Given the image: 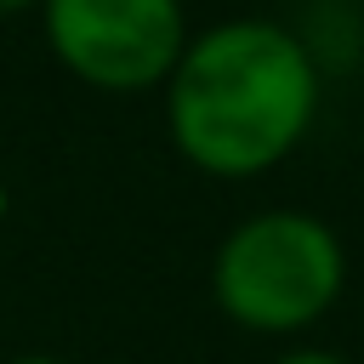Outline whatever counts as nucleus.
Listing matches in <instances>:
<instances>
[{"label": "nucleus", "instance_id": "obj_2", "mask_svg": "<svg viewBox=\"0 0 364 364\" xmlns=\"http://www.w3.org/2000/svg\"><path fill=\"white\" fill-rule=\"evenodd\" d=\"M341 239L307 210H262L239 222L210 262L216 307L262 336H290L324 318L341 296Z\"/></svg>", "mask_w": 364, "mask_h": 364}, {"label": "nucleus", "instance_id": "obj_3", "mask_svg": "<svg viewBox=\"0 0 364 364\" xmlns=\"http://www.w3.org/2000/svg\"><path fill=\"white\" fill-rule=\"evenodd\" d=\"M46 40L97 91L165 85L188 51L182 0H46Z\"/></svg>", "mask_w": 364, "mask_h": 364}, {"label": "nucleus", "instance_id": "obj_6", "mask_svg": "<svg viewBox=\"0 0 364 364\" xmlns=\"http://www.w3.org/2000/svg\"><path fill=\"white\" fill-rule=\"evenodd\" d=\"M11 364H63V358H11Z\"/></svg>", "mask_w": 364, "mask_h": 364}, {"label": "nucleus", "instance_id": "obj_5", "mask_svg": "<svg viewBox=\"0 0 364 364\" xmlns=\"http://www.w3.org/2000/svg\"><path fill=\"white\" fill-rule=\"evenodd\" d=\"M34 0H0V17H17V11H28Z\"/></svg>", "mask_w": 364, "mask_h": 364}, {"label": "nucleus", "instance_id": "obj_1", "mask_svg": "<svg viewBox=\"0 0 364 364\" xmlns=\"http://www.w3.org/2000/svg\"><path fill=\"white\" fill-rule=\"evenodd\" d=\"M318 114L307 46L262 17L216 23L188 40L165 80L171 142L205 176H256L279 165Z\"/></svg>", "mask_w": 364, "mask_h": 364}, {"label": "nucleus", "instance_id": "obj_4", "mask_svg": "<svg viewBox=\"0 0 364 364\" xmlns=\"http://www.w3.org/2000/svg\"><path fill=\"white\" fill-rule=\"evenodd\" d=\"M273 364H347V358H336V353H324V347H296V353H284V358H273Z\"/></svg>", "mask_w": 364, "mask_h": 364}]
</instances>
